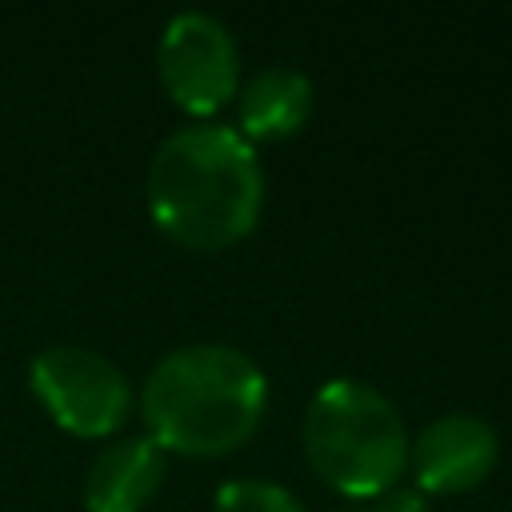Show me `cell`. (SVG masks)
Wrapping results in <instances>:
<instances>
[{"label": "cell", "mask_w": 512, "mask_h": 512, "mask_svg": "<svg viewBox=\"0 0 512 512\" xmlns=\"http://www.w3.org/2000/svg\"><path fill=\"white\" fill-rule=\"evenodd\" d=\"M152 224L180 248L220 252L240 244L264 208L256 148L228 124H188L152 152L144 176Z\"/></svg>", "instance_id": "obj_1"}, {"label": "cell", "mask_w": 512, "mask_h": 512, "mask_svg": "<svg viewBox=\"0 0 512 512\" xmlns=\"http://www.w3.org/2000/svg\"><path fill=\"white\" fill-rule=\"evenodd\" d=\"M268 404L260 364L232 344H184L164 352L140 392L148 440L164 452L212 460L252 440Z\"/></svg>", "instance_id": "obj_2"}, {"label": "cell", "mask_w": 512, "mask_h": 512, "mask_svg": "<svg viewBox=\"0 0 512 512\" xmlns=\"http://www.w3.org/2000/svg\"><path fill=\"white\" fill-rule=\"evenodd\" d=\"M28 388L40 408L72 436H112L132 412V384L120 364L84 344H48L28 364Z\"/></svg>", "instance_id": "obj_4"}, {"label": "cell", "mask_w": 512, "mask_h": 512, "mask_svg": "<svg viewBox=\"0 0 512 512\" xmlns=\"http://www.w3.org/2000/svg\"><path fill=\"white\" fill-rule=\"evenodd\" d=\"M300 444L312 472L352 500L384 496L408 468V428L400 408L368 380H324L300 424Z\"/></svg>", "instance_id": "obj_3"}, {"label": "cell", "mask_w": 512, "mask_h": 512, "mask_svg": "<svg viewBox=\"0 0 512 512\" xmlns=\"http://www.w3.org/2000/svg\"><path fill=\"white\" fill-rule=\"evenodd\" d=\"M496 460L500 436L476 412H444L432 424H424L420 436L408 444V468L420 492L432 496H456L476 488L480 480H488Z\"/></svg>", "instance_id": "obj_6"}, {"label": "cell", "mask_w": 512, "mask_h": 512, "mask_svg": "<svg viewBox=\"0 0 512 512\" xmlns=\"http://www.w3.org/2000/svg\"><path fill=\"white\" fill-rule=\"evenodd\" d=\"M312 116V80L300 68L272 64L240 84V136L256 144L292 140Z\"/></svg>", "instance_id": "obj_8"}, {"label": "cell", "mask_w": 512, "mask_h": 512, "mask_svg": "<svg viewBox=\"0 0 512 512\" xmlns=\"http://www.w3.org/2000/svg\"><path fill=\"white\" fill-rule=\"evenodd\" d=\"M168 452L148 436H128L96 452L84 476L88 512H144L164 484Z\"/></svg>", "instance_id": "obj_7"}, {"label": "cell", "mask_w": 512, "mask_h": 512, "mask_svg": "<svg viewBox=\"0 0 512 512\" xmlns=\"http://www.w3.org/2000/svg\"><path fill=\"white\" fill-rule=\"evenodd\" d=\"M356 512H424V504H420L416 492H384L380 504H368V508H356Z\"/></svg>", "instance_id": "obj_10"}, {"label": "cell", "mask_w": 512, "mask_h": 512, "mask_svg": "<svg viewBox=\"0 0 512 512\" xmlns=\"http://www.w3.org/2000/svg\"><path fill=\"white\" fill-rule=\"evenodd\" d=\"M212 512H308L284 484L272 480H228L212 496Z\"/></svg>", "instance_id": "obj_9"}, {"label": "cell", "mask_w": 512, "mask_h": 512, "mask_svg": "<svg viewBox=\"0 0 512 512\" xmlns=\"http://www.w3.org/2000/svg\"><path fill=\"white\" fill-rule=\"evenodd\" d=\"M156 76L188 116L220 112L240 92V48L228 24L208 12L172 16L156 44Z\"/></svg>", "instance_id": "obj_5"}]
</instances>
